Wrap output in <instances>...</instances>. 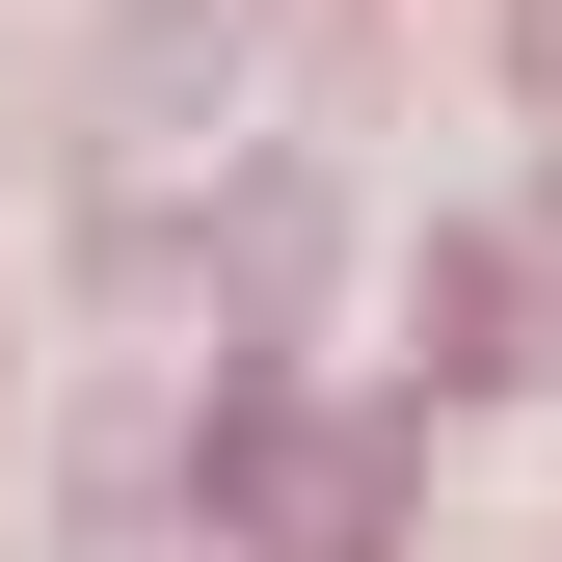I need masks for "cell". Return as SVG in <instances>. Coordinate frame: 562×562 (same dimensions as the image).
Instances as JSON below:
<instances>
[{"label":"cell","instance_id":"cell-3","mask_svg":"<svg viewBox=\"0 0 562 562\" xmlns=\"http://www.w3.org/2000/svg\"><path fill=\"white\" fill-rule=\"evenodd\" d=\"M456 375H536V295H509V241H429V402Z\"/></svg>","mask_w":562,"mask_h":562},{"label":"cell","instance_id":"cell-4","mask_svg":"<svg viewBox=\"0 0 562 562\" xmlns=\"http://www.w3.org/2000/svg\"><path fill=\"white\" fill-rule=\"evenodd\" d=\"M509 81H536V134H562V0H509Z\"/></svg>","mask_w":562,"mask_h":562},{"label":"cell","instance_id":"cell-2","mask_svg":"<svg viewBox=\"0 0 562 562\" xmlns=\"http://www.w3.org/2000/svg\"><path fill=\"white\" fill-rule=\"evenodd\" d=\"M241 108H268V27H241V0H108V54H81V188L241 161Z\"/></svg>","mask_w":562,"mask_h":562},{"label":"cell","instance_id":"cell-5","mask_svg":"<svg viewBox=\"0 0 562 562\" xmlns=\"http://www.w3.org/2000/svg\"><path fill=\"white\" fill-rule=\"evenodd\" d=\"M536 375H562V268H536Z\"/></svg>","mask_w":562,"mask_h":562},{"label":"cell","instance_id":"cell-1","mask_svg":"<svg viewBox=\"0 0 562 562\" xmlns=\"http://www.w3.org/2000/svg\"><path fill=\"white\" fill-rule=\"evenodd\" d=\"M295 268H322V161H295V134H241V161H161V188H81V295H108V322L295 348Z\"/></svg>","mask_w":562,"mask_h":562}]
</instances>
